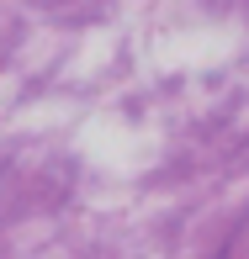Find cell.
Instances as JSON below:
<instances>
[]
</instances>
